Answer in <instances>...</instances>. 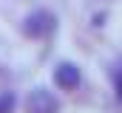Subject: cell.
Listing matches in <instances>:
<instances>
[{
	"instance_id": "3957f363",
	"label": "cell",
	"mask_w": 122,
	"mask_h": 113,
	"mask_svg": "<svg viewBox=\"0 0 122 113\" xmlns=\"http://www.w3.org/2000/svg\"><path fill=\"white\" fill-rule=\"evenodd\" d=\"M54 85H57L60 90H77V88L82 85L80 68H77L74 62H57V68H54Z\"/></svg>"
},
{
	"instance_id": "6da1fadb",
	"label": "cell",
	"mask_w": 122,
	"mask_h": 113,
	"mask_svg": "<svg viewBox=\"0 0 122 113\" xmlns=\"http://www.w3.org/2000/svg\"><path fill=\"white\" fill-rule=\"evenodd\" d=\"M54 28H57V17H54L48 9H37V11H31L29 17L23 20V34L31 37V40H43V37H48Z\"/></svg>"
},
{
	"instance_id": "277c9868",
	"label": "cell",
	"mask_w": 122,
	"mask_h": 113,
	"mask_svg": "<svg viewBox=\"0 0 122 113\" xmlns=\"http://www.w3.org/2000/svg\"><path fill=\"white\" fill-rule=\"evenodd\" d=\"M17 110V96L11 90H0V113H14Z\"/></svg>"
},
{
	"instance_id": "7a4b0ae2",
	"label": "cell",
	"mask_w": 122,
	"mask_h": 113,
	"mask_svg": "<svg viewBox=\"0 0 122 113\" xmlns=\"http://www.w3.org/2000/svg\"><path fill=\"white\" fill-rule=\"evenodd\" d=\"M26 113H60V99L48 88H34L26 96Z\"/></svg>"
},
{
	"instance_id": "5b68a950",
	"label": "cell",
	"mask_w": 122,
	"mask_h": 113,
	"mask_svg": "<svg viewBox=\"0 0 122 113\" xmlns=\"http://www.w3.org/2000/svg\"><path fill=\"white\" fill-rule=\"evenodd\" d=\"M114 90H117V99H119V105H122V62L114 71Z\"/></svg>"
}]
</instances>
